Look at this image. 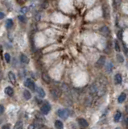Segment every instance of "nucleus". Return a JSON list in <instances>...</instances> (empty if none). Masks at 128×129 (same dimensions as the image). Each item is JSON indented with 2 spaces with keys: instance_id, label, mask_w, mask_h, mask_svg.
<instances>
[{
  "instance_id": "4be33fe9",
  "label": "nucleus",
  "mask_w": 128,
  "mask_h": 129,
  "mask_svg": "<svg viewBox=\"0 0 128 129\" xmlns=\"http://www.w3.org/2000/svg\"><path fill=\"white\" fill-rule=\"evenodd\" d=\"M122 117V114L120 111H117L115 114V122H119V121L120 120V119H121Z\"/></svg>"
},
{
  "instance_id": "aec40b11",
  "label": "nucleus",
  "mask_w": 128,
  "mask_h": 129,
  "mask_svg": "<svg viewBox=\"0 0 128 129\" xmlns=\"http://www.w3.org/2000/svg\"><path fill=\"white\" fill-rule=\"evenodd\" d=\"M23 121L19 120V121H18L16 124H15V127H14L13 129H23Z\"/></svg>"
},
{
  "instance_id": "f257e3e1",
  "label": "nucleus",
  "mask_w": 128,
  "mask_h": 129,
  "mask_svg": "<svg viewBox=\"0 0 128 129\" xmlns=\"http://www.w3.org/2000/svg\"><path fill=\"white\" fill-rule=\"evenodd\" d=\"M56 114L60 118L63 119V120H66L67 118H68V116H69V111L68 110V109H59L57 111V112H56Z\"/></svg>"
},
{
  "instance_id": "9b49d317",
  "label": "nucleus",
  "mask_w": 128,
  "mask_h": 129,
  "mask_svg": "<svg viewBox=\"0 0 128 129\" xmlns=\"http://www.w3.org/2000/svg\"><path fill=\"white\" fill-rule=\"evenodd\" d=\"M42 127V124H39V123H33V124H31L30 125H28L27 127V129H38L39 128H41Z\"/></svg>"
},
{
  "instance_id": "6ab92c4d",
  "label": "nucleus",
  "mask_w": 128,
  "mask_h": 129,
  "mask_svg": "<svg viewBox=\"0 0 128 129\" xmlns=\"http://www.w3.org/2000/svg\"><path fill=\"white\" fill-rule=\"evenodd\" d=\"M112 69H113V63L112 62H108L106 64V70L107 73H111L112 72Z\"/></svg>"
},
{
  "instance_id": "72a5a7b5",
  "label": "nucleus",
  "mask_w": 128,
  "mask_h": 129,
  "mask_svg": "<svg viewBox=\"0 0 128 129\" xmlns=\"http://www.w3.org/2000/svg\"><path fill=\"white\" fill-rule=\"evenodd\" d=\"M5 17V14L3 12H1L0 11V19H3Z\"/></svg>"
},
{
  "instance_id": "a878e982",
  "label": "nucleus",
  "mask_w": 128,
  "mask_h": 129,
  "mask_svg": "<svg viewBox=\"0 0 128 129\" xmlns=\"http://www.w3.org/2000/svg\"><path fill=\"white\" fill-rule=\"evenodd\" d=\"M4 58H5L6 61H7V63H10V62H11V56H10L9 53H5L4 54Z\"/></svg>"
},
{
  "instance_id": "c9c22d12",
  "label": "nucleus",
  "mask_w": 128,
  "mask_h": 129,
  "mask_svg": "<svg viewBox=\"0 0 128 129\" xmlns=\"http://www.w3.org/2000/svg\"><path fill=\"white\" fill-rule=\"evenodd\" d=\"M115 129H120L119 128H115Z\"/></svg>"
},
{
  "instance_id": "4468645a",
  "label": "nucleus",
  "mask_w": 128,
  "mask_h": 129,
  "mask_svg": "<svg viewBox=\"0 0 128 129\" xmlns=\"http://www.w3.org/2000/svg\"><path fill=\"white\" fill-rule=\"evenodd\" d=\"M52 97H53V99H57L59 97H60V90L57 89H54V90H52Z\"/></svg>"
},
{
  "instance_id": "7c9ffc66",
  "label": "nucleus",
  "mask_w": 128,
  "mask_h": 129,
  "mask_svg": "<svg viewBox=\"0 0 128 129\" xmlns=\"http://www.w3.org/2000/svg\"><path fill=\"white\" fill-rule=\"evenodd\" d=\"M2 129H11L10 128V124H4L2 127Z\"/></svg>"
},
{
  "instance_id": "f03ea898",
  "label": "nucleus",
  "mask_w": 128,
  "mask_h": 129,
  "mask_svg": "<svg viewBox=\"0 0 128 129\" xmlns=\"http://www.w3.org/2000/svg\"><path fill=\"white\" fill-rule=\"evenodd\" d=\"M24 85H25V86H26V87L29 88L31 90L35 91V89H36V86H35V82L31 78H27L26 80H25Z\"/></svg>"
},
{
  "instance_id": "473e14b6",
  "label": "nucleus",
  "mask_w": 128,
  "mask_h": 129,
  "mask_svg": "<svg viewBox=\"0 0 128 129\" xmlns=\"http://www.w3.org/2000/svg\"><path fill=\"white\" fill-rule=\"evenodd\" d=\"M16 1L18 2L19 4H23V3H24L26 2V0H16Z\"/></svg>"
},
{
  "instance_id": "2f4dec72",
  "label": "nucleus",
  "mask_w": 128,
  "mask_h": 129,
  "mask_svg": "<svg viewBox=\"0 0 128 129\" xmlns=\"http://www.w3.org/2000/svg\"><path fill=\"white\" fill-rule=\"evenodd\" d=\"M4 112V107L3 105H0V115H2Z\"/></svg>"
},
{
  "instance_id": "5701e85b",
  "label": "nucleus",
  "mask_w": 128,
  "mask_h": 129,
  "mask_svg": "<svg viewBox=\"0 0 128 129\" xmlns=\"http://www.w3.org/2000/svg\"><path fill=\"white\" fill-rule=\"evenodd\" d=\"M121 2H122V0H114V2H113L114 7H115V8H119V6L121 5Z\"/></svg>"
},
{
  "instance_id": "c85d7f7f",
  "label": "nucleus",
  "mask_w": 128,
  "mask_h": 129,
  "mask_svg": "<svg viewBox=\"0 0 128 129\" xmlns=\"http://www.w3.org/2000/svg\"><path fill=\"white\" fill-rule=\"evenodd\" d=\"M115 50L117 51V52H119V51H120V47H119V42H118L117 40H115Z\"/></svg>"
},
{
  "instance_id": "423d86ee",
  "label": "nucleus",
  "mask_w": 128,
  "mask_h": 129,
  "mask_svg": "<svg viewBox=\"0 0 128 129\" xmlns=\"http://www.w3.org/2000/svg\"><path fill=\"white\" fill-rule=\"evenodd\" d=\"M35 92L37 93L39 98H40V99H44V98L46 96L45 91L44 90V89L41 87H36V89H35Z\"/></svg>"
},
{
  "instance_id": "cd10ccee",
  "label": "nucleus",
  "mask_w": 128,
  "mask_h": 129,
  "mask_svg": "<svg viewBox=\"0 0 128 129\" xmlns=\"http://www.w3.org/2000/svg\"><path fill=\"white\" fill-rule=\"evenodd\" d=\"M28 11V7H22L20 10V12L22 13V14H26V13Z\"/></svg>"
},
{
  "instance_id": "c756f323",
  "label": "nucleus",
  "mask_w": 128,
  "mask_h": 129,
  "mask_svg": "<svg viewBox=\"0 0 128 129\" xmlns=\"http://www.w3.org/2000/svg\"><path fill=\"white\" fill-rule=\"evenodd\" d=\"M118 38L119 40H123V31L120 30L119 32H118Z\"/></svg>"
},
{
  "instance_id": "f8f14e48",
  "label": "nucleus",
  "mask_w": 128,
  "mask_h": 129,
  "mask_svg": "<svg viewBox=\"0 0 128 129\" xmlns=\"http://www.w3.org/2000/svg\"><path fill=\"white\" fill-rule=\"evenodd\" d=\"M44 115H43L42 113H36L35 115V118H36V120L37 121H40V122H45L46 121V119L44 118Z\"/></svg>"
},
{
  "instance_id": "ddd939ff",
  "label": "nucleus",
  "mask_w": 128,
  "mask_h": 129,
  "mask_svg": "<svg viewBox=\"0 0 128 129\" xmlns=\"http://www.w3.org/2000/svg\"><path fill=\"white\" fill-rule=\"evenodd\" d=\"M54 126L56 129H63L64 128V124L60 120H56L54 123Z\"/></svg>"
},
{
  "instance_id": "bb28decb",
  "label": "nucleus",
  "mask_w": 128,
  "mask_h": 129,
  "mask_svg": "<svg viewBox=\"0 0 128 129\" xmlns=\"http://www.w3.org/2000/svg\"><path fill=\"white\" fill-rule=\"evenodd\" d=\"M117 59H118V60H119V62H120V63H123V62L124 61L123 56L122 55H120V54H118V55H117Z\"/></svg>"
},
{
  "instance_id": "393cba45",
  "label": "nucleus",
  "mask_w": 128,
  "mask_h": 129,
  "mask_svg": "<svg viewBox=\"0 0 128 129\" xmlns=\"http://www.w3.org/2000/svg\"><path fill=\"white\" fill-rule=\"evenodd\" d=\"M18 19H19V20L20 21V22H22V23H26V22H27L26 17H25L23 15H19V16H18Z\"/></svg>"
},
{
  "instance_id": "dca6fc26",
  "label": "nucleus",
  "mask_w": 128,
  "mask_h": 129,
  "mask_svg": "<svg viewBox=\"0 0 128 129\" xmlns=\"http://www.w3.org/2000/svg\"><path fill=\"white\" fill-rule=\"evenodd\" d=\"M13 20L11 19H8L7 21H6V28H7V29H8V30H10L11 28L13 27Z\"/></svg>"
},
{
  "instance_id": "7ed1b4c3",
  "label": "nucleus",
  "mask_w": 128,
  "mask_h": 129,
  "mask_svg": "<svg viewBox=\"0 0 128 129\" xmlns=\"http://www.w3.org/2000/svg\"><path fill=\"white\" fill-rule=\"evenodd\" d=\"M40 111L43 115H48L49 111H51V105L49 104L48 102H45L44 103H43L42 106H41Z\"/></svg>"
},
{
  "instance_id": "2eb2a0df",
  "label": "nucleus",
  "mask_w": 128,
  "mask_h": 129,
  "mask_svg": "<svg viewBox=\"0 0 128 129\" xmlns=\"http://www.w3.org/2000/svg\"><path fill=\"white\" fill-rule=\"evenodd\" d=\"M20 61L23 64H28L29 59L25 54H21L20 55Z\"/></svg>"
},
{
  "instance_id": "9d476101",
  "label": "nucleus",
  "mask_w": 128,
  "mask_h": 129,
  "mask_svg": "<svg viewBox=\"0 0 128 129\" xmlns=\"http://www.w3.org/2000/svg\"><path fill=\"white\" fill-rule=\"evenodd\" d=\"M78 124H79V125L81 127V128H87L89 125L87 121L85 120V119H82V118L78 120Z\"/></svg>"
},
{
  "instance_id": "39448f33",
  "label": "nucleus",
  "mask_w": 128,
  "mask_h": 129,
  "mask_svg": "<svg viewBox=\"0 0 128 129\" xmlns=\"http://www.w3.org/2000/svg\"><path fill=\"white\" fill-rule=\"evenodd\" d=\"M105 62H106V56H102L99 57V59L98 60V61L96 62V67L98 68H101L102 66L105 64Z\"/></svg>"
},
{
  "instance_id": "f704fd0d",
  "label": "nucleus",
  "mask_w": 128,
  "mask_h": 129,
  "mask_svg": "<svg viewBox=\"0 0 128 129\" xmlns=\"http://www.w3.org/2000/svg\"><path fill=\"white\" fill-rule=\"evenodd\" d=\"M127 112L128 113V106H127Z\"/></svg>"
},
{
  "instance_id": "1a4fd4ad",
  "label": "nucleus",
  "mask_w": 128,
  "mask_h": 129,
  "mask_svg": "<svg viewBox=\"0 0 128 129\" xmlns=\"http://www.w3.org/2000/svg\"><path fill=\"white\" fill-rule=\"evenodd\" d=\"M100 32H101L102 34L105 36H108L110 34V30H109V28H108V27H106V26L102 27V28H100Z\"/></svg>"
},
{
  "instance_id": "412c9836",
  "label": "nucleus",
  "mask_w": 128,
  "mask_h": 129,
  "mask_svg": "<svg viewBox=\"0 0 128 129\" xmlns=\"http://www.w3.org/2000/svg\"><path fill=\"white\" fill-rule=\"evenodd\" d=\"M126 98H127V95H126V94H121V95L119 97V99H118V101H119V103H123L124 101H125V99H126Z\"/></svg>"
},
{
  "instance_id": "0eeeda50",
  "label": "nucleus",
  "mask_w": 128,
  "mask_h": 129,
  "mask_svg": "<svg viewBox=\"0 0 128 129\" xmlns=\"http://www.w3.org/2000/svg\"><path fill=\"white\" fill-rule=\"evenodd\" d=\"M8 78L10 80V82H11L13 85H15V84H16V77H15V73H14L13 72H11V71L8 72Z\"/></svg>"
},
{
  "instance_id": "b1692460",
  "label": "nucleus",
  "mask_w": 128,
  "mask_h": 129,
  "mask_svg": "<svg viewBox=\"0 0 128 129\" xmlns=\"http://www.w3.org/2000/svg\"><path fill=\"white\" fill-rule=\"evenodd\" d=\"M42 77H43V79H44V81L45 82H47V83L50 82V77H49V76L47 73H44V74H43Z\"/></svg>"
},
{
  "instance_id": "6e6552de",
  "label": "nucleus",
  "mask_w": 128,
  "mask_h": 129,
  "mask_svg": "<svg viewBox=\"0 0 128 129\" xmlns=\"http://www.w3.org/2000/svg\"><path fill=\"white\" fill-rule=\"evenodd\" d=\"M4 92L5 94L7 95H8V96L10 97H12L13 95H14V90H13V88L12 87H11V86H7L5 88V90H4Z\"/></svg>"
},
{
  "instance_id": "20e7f679",
  "label": "nucleus",
  "mask_w": 128,
  "mask_h": 129,
  "mask_svg": "<svg viewBox=\"0 0 128 129\" xmlns=\"http://www.w3.org/2000/svg\"><path fill=\"white\" fill-rule=\"evenodd\" d=\"M102 14H103V17L105 19H109L110 18V9L107 5H103L102 6Z\"/></svg>"
},
{
  "instance_id": "a211bd4d",
  "label": "nucleus",
  "mask_w": 128,
  "mask_h": 129,
  "mask_svg": "<svg viewBox=\"0 0 128 129\" xmlns=\"http://www.w3.org/2000/svg\"><path fill=\"white\" fill-rule=\"evenodd\" d=\"M123 81V78H122V76L121 74L119 73H117L116 75L115 76V82L116 84H120Z\"/></svg>"
},
{
  "instance_id": "f3484780",
  "label": "nucleus",
  "mask_w": 128,
  "mask_h": 129,
  "mask_svg": "<svg viewBox=\"0 0 128 129\" xmlns=\"http://www.w3.org/2000/svg\"><path fill=\"white\" fill-rule=\"evenodd\" d=\"M23 97H24V99H27V100H29V99H30L31 98V94L30 93V91L27 90H23Z\"/></svg>"
}]
</instances>
